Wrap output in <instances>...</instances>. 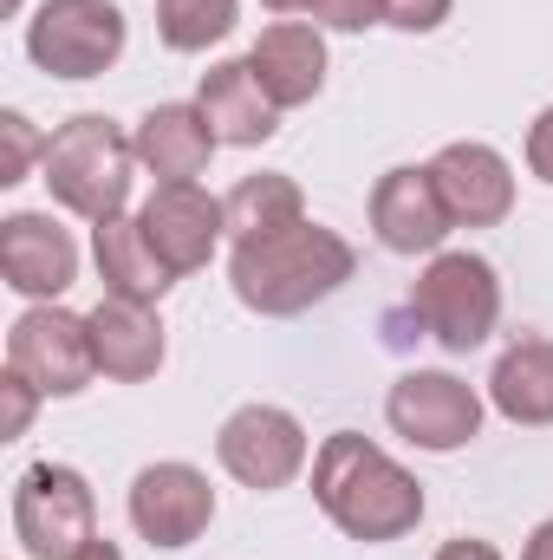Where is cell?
<instances>
[{
  "instance_id": "obj_32",
  "label": "cell",
  "mask_w": 553,
  "mask_h": 560,
  "mask_svg": "<svg viewBox=\"0 0 553 560\" xmlns=\"http://www.w3.org/2000/svg\"><path fill=\"white\" fill-rule=\"evenodd\" d=\"M20 7H26V0H7V13H20Z\"/></svg>"
},
{
  "instance_id": "obj_13",
  "label": "cell",
  "mask_w": 553,
  "mask_h": 560,
  "mask_svg": "<svg viewBox=\"0 0 553 560\" xmlns=\"http://www.w3.org/2000/svg\"><path fill=\"white\" fill-rule=\"evenodd\" d=\"M430 176H436L456 229H495V222L515 215V170H508V156L495 143H482V138L443 143L430 156Z\"/></svg>"
},
{
  "instance_id": "obj_29",
  "label": "cell",
  "mask_w": 553,
  "mask_h": 560,
  "mask_svg": "<svg viewBox=\"0 0 553 560\" xmlns=\"http://www.w3.org/2000/svg\"><path fill=\"white\" fill-rule=\"evenodd\" d=\"M521 560H553V515L528 535V548H521Z\"/></svg>"
},
{
  "instance_id": "obj_31",
  "label": "cell",
  "mask_w": 553,
  "mask_h": 560,
  "mask_svg": "<svg viewBox=\"0 0 553 560\" xmlns=\"http://www.w3.org/2000/svg\"><path fill=\"white\" fill-rule=\"evenodd\" d=\"M261 7H268V13H286V20H293V13H313V0H261Z\"/></svg>"
},
{
  "instance_id": "obj_17",
  "label": "cell",
  "mask_w": 553,
  "mask_h": 560,
  "mask_svg": "<svg viewBox=\"0 0 553 560\" xmlns=\"http://www.w3.org/2000/svg\"><path fill=\"white\" fill-rule=\"evenodd\" d=\"M196 105H202L209 131L228 143V150H255V143H268L280 131V105L268 98V85L255 79L248 59H222V66H209L202 85H196Z\"/></svg>"
},
{
  "instance_id": "obj_10",
  "label": "cell",
  "mask_w": 553,
  "mask_h": 560,
  "mask_svg": "<svg viewBox=\"0 0 553 560\" xmlns=\"http://www.w3.org/2000/svg\"><path fill=\"white\" fill-rule=\"evenodd\" d=\"M385 423L416 443V450H430V456H449V450H462V443H475L482 436V392L475 385H462L456 372H404L391 392H385Z\"/></svg>"
},
{
  "instance_id": "obj_30",
  "label": "cell",
  "mask_w": 553,
  "mask_h": 560,
  "mask_svg": "<svg viewBox=\"0 0 553 560\" xmlns=\"http://www.w3.org/2000/svg\"><path fill=\"white\" fill-rule=\"evenodd\" d=\"M72 560H125V548L98 535V541H85V548H79V555H72Z\"/></svg>"
},
{
  "instance_id": "obj_11",
  "label": "cell",
  "mask_w": 553,
  "mask_h": 560,
  "mask_svg": "<svg viewBox=\"0 0 553 560\" xmlns=\"http://www.w3.org/2000/svg\"><path fill=\"white\" fill-rule=\"evenodd\" d=\"M372 235L391 248V255H443V242H449V202H443V189H436V176H430V163H398V170H385L378 183H372Z\"/></svg>"
},
{
  "instance_id": "obj_24",
  "label": "cell",
  "mask_w": 553,
  "mask_h": 560,
  "mask_svg": "<svg viewBox=\"0 0 553 560\" xmlns=\"http://www.w3.org/2000/svg\"><path fill=\"white\" fill-rule=\"evenodd\" d=\"M313 26H326V33H365V26H385V0H313Z\"/></svg>"
},
{
  "instance_id": "obj_9",
  "label": "cell",
  "mask_w": 553,
  "mask_h": 560,
  "mask_svg": "<svg viewBox=\"0 0 553 560\" xmlns=\"http://www.w3.org/2000/svg\"><path fill=\"white\" fill-rule=\"evenodd\" d=\"M306 456H313L306 423L293 418V411H280V405H242V411H228L222 430H215V463L242 489H255V495L286 489L306 469Z\"/></svg>"
},
{
  "instance_id": "obj_6",
  "label": "cell",
  "mask_w": 553,
  "mask_h": 560,
  "mask_svg": "<svg viewBox=\"0 0 553 560\" xmlns=\"http://www.w3.org/2000/svg\"><path fill=\"white\" fill-rule=\"evenodd\" d=\"M131 20L118 0H39L26 20V59L46 79H105L125 59Z\"/></svg>"
},
{
  "instance_id": "obj_4",
  "label": "cell",
  "mask_w": 553,
  "mask_h": 560,
  "mask_svg": "<svg viewBox=\"0 0 553 560\" xmlns=\"http://www.w3.org/2000/svg\"><path fill=\"white\" fill-rule=\"evenodd\" d=\"M411 319L456 359L489 346V332L502 326V275H495V261L475 255V248L430 255L411 287Z\"/></svg>"
},
{
  "instance_id": "obj_19",
  "label": "cell",
  "mask_w": 553,
  "mask_h": 560,
  "mask_svg": "<svg viewBox=\"0 0 553 560\" xmlns=\"http://www.w3.org/2000/svg\"><path fill=\"white\" fill-rule=\"evenodd\" d=\"M92 261H98L105 293H118V300L156 306V300L176 287V268H169V261L156 255V242L143 235V215H111V222H98V229H92Z\"/></svg>"
},
{
  "instance_id": "obj_27",
  "label": "cell",
  "mask_w": 553,
  "mask_h": 560,
  "mask_svg": "<svg viewBox=\"0 0 553 560\" xmlns=\"http://www.w3.org/2000/svg\"><path fill=\"white\" fill-rule=\"evenodd\" d=\"M528 170H534V176L553 189V105L534 118V125H528Z\"/></svg>"
},
{
  "instance_id": "obj_14",
  "label": "cell",
  "mask_w": 553,
  "mask_h": 560,
  "mask_svg": "<svg viewBox=\"0 0 553 560\" xmlns=\"http://www.w3.org/2000/svg\"><path fill=\"white\" fill-rule=\"evenodd\" d=\"M0 275L33 306L66 300V287L79 280V242H72V229H59L39 209H13L0 222Z\"/></svg>"
},
{
  "instance_id": "obj_23",
  "label": "cell",
  "mask_w": 553,
  "mask_h": 560,
  "mask_svg": "<svg viewBox=\"0 0 553 560\" xmlns=\"http://www.w3.org/2000/svg\"><path fill=\"white\" fill-rule=\"evenodd\" d=\"M0 138H7V163H0V183L13 189V183H26V176H33V163H46V143H52V138H39L26 112H0Z\"/></svg>"
},
{
  "instance_id": "obj_16",
  "label": "cell",
  "mask_w": 553,
  "mask_h": 560,
  "mask_svg": "<svg viewBox=\"0 0 553 560\" xmlns=\"http://www.w3.org/2000/svg\"><path fill=\"white\" fill-rule=\"evenodd\" d=\"M85 319H92V352H98V372H105V378H118V385H143V378H156V372H163L169 339H163L156 306L105 293Z\"/></svg>"
},
{
  "instance_id": "obj_25",
  "label": "cell",
  "mask_w": 553,
  "mask_h": 560,
  "mask_svg": "<svg viewBox=\"0 0 553 560\" xmlns=\"http://www.w3.org/2000/svg\"><path fill=\"white\" fill-rule=\"evenodd\" d=\"M39 411V392L20 378V372H7L0 378V443H13V436H26V423Z\"/></svg>"
},
{
  "instance_id": "obj_22",
  "label": "cell",
  "mask_w": 553,
  "mask_h": 560,
  "mask_svg": "<svg viewBox=\"0 0 553 560\" xmlns=\"http://www.w3.org/2000/svg\"><path fill=\"white\" fill-rule=\"evenodd\" d=\"M242 0H156V39L169 52H209L235 33Z\"/></svg>"
},
{
  "instance_id": "obj_12",
  "label": "cell",
  "mask_w": 553,
  "mask_h": 560,
  "mask_svg": "<svg viewBox=\"0 0 553 560\" xmlns=\"http://www.w3.org/2000/svg\"><path fill=\"white\" fill-rule=\"evenodd\" d=\"M138 215H143V235L156 242V255L176 268V280L209 268L215 248L228 242V209L202 183H156Z\"/></svg>"
},
{
  "instance_id": "obj_28",
  "label": "cell",
  "mask_w": 553,
  "mask_h": 560,
  "mask_svg": "<svg viewBox=\"0 0 553 560\" xmlns=\"http://www.w3.org/2000/svg\"><path fill=\"white\" fill-rule=\"evenodd\" d=\"M436 560H502V548H495V541H482V535H456V541H443V548H436Z\"/></svg>"
},
{
  "instance_id": "obj_26",
  "label": "cell",
  "mask_w": 553,
  "mask_h": 560,
  "mask_svg": "<svg viewBox=\"0 0 553 560\" xmlns=\"http://www.w3.org/2000/svg\"><path fill=\"white\" fill-rule=\"evenodd\" d=\"M449 7L456 0H385V26H398V33H436L449 20Z\"/></svg>"
},
{
  "instance_id": "obj_15",
  "label": "cell",
  "mask_w": 553,
  "mask_h": 560,
  "mask_svg": "<svg viewBox=\"0 0 553 560\" xmlns=\"http://www.w3.org/2000/svg\"><path fill=\"white\" fill-rule=\"evenodd\" d=\"M248 66H255V79L268 85V98L280 112L313 105L326 92V26H313V20L261 26V39L248 46Z\"/></svg>"
},
{
  "instance_id": "obj_5",
  "label": "cell",
  "mask_w": 553,
  "mask_h": 560,
  "mask_svg": "<svg viewBox=\"0 0 553 560\" xmlns=\"http://www.w3.org/2000/svg\"><path fill=\"white\" fill-rule=\"evenodd\" d=\"M13 541L26 560H72L98 541V495L72 463H26L13 482Z\"/></svg>"
},
{
  "instance_id": "obj_2",
  "label": "cell",
  "mask_w": 553,
  "mask_h": 560,
  "mask_svg": "<svg viewBox=\"0 0 553 560\" xmlns=\"http://www.w3.org/2000/svg\"><path fill=\"white\" fill-rule=\"evenodd\" d=\"M352 275H358L352 242L339 229L313 222V215L293 222V229H274V235H255V242H228V287L261 319L313 313L319 300H332Z\"/></svg>"
},
{
  "instance_id": "obj_21",
  "label": "cell",
  "mask_w": 553,
  "mask_h": 560,
  "mask_svg": "<svg viewBox=\"0 0 553 560\" xmlns=\"http://www.w3.org/2000/svg\"><path fill=\"white\" fill-rule=\"evenodd\" d=\"M222 209H228V242H255V235H274V229L306 222V196H299V183L280 176V170L242 176V183L222 196Z\"/></svg>"
},
{
  "instance_id": "obj_7",
  "label": "cell",
  "mask_w": 553,
  "mask_h": 560,
  "mask_svg": "<svg viewBox=\"0 0 553 560\" xmlns=\"http://www.w3.org/2000/svg\"><path fill=\"white\" fill-rule=\"evenodd\" d=\"M7 372H20L39 398H79L98 378V352H92V319L66 313L59 300L26 306L7 332Z\"/></svg>"
},
{
  "instance_id": "obj_20",
  "label": "cell",
  "mask_w": 553,
  "mask_h": 560,
  "mask_svg": "<svg viewBox=\"0 0 553 560\" xmlns=\"http://www.w3.org/2000/svg\"><path fill=\"white\" fill-rule=\"evenodd\" d=\"M489 405L521 430H548L553 423V339L521 332L515 346H502L495 372H489Z\"/></svg>"
},
{
  "instance_id": "obj_3",
  "label": "cell",
  "mask_w": 553,
  "mask_h": 560,
  "mask_svg": "<svg viewBox=\"0 0 553 560\" xmlns=\"http://www.w3.org/2000/svg\"><path fill=\"white\" fill-rule=\"evenodd\" d=\"M138 143L131 131L118 125V118H105V112H79V118H66L52 143H46V163H39V183H46V196L66 209V215H79V222H111V215H125V202H131V176H138Z\"/></svg>"
},
{
  "instance_id": "obj_18",
  "label": "cell",
  "mask_w": 553,
  "mask_h": 560,
  "mask_svg": "<svg viewBox=\"0 0 553 560\" xmlns=\"http://www.w3.org/2000/svg\"><path fill=\"white\" fill-rule=\"evenodd\" d=\"M138 163L156 176V183H196L209 170V156L222 150V138L209 131L202 105H150L138 118Z\"/></svg>"
},
{
  "instance_id": "obj_1",
  "label": "cell",
  "mask_w": 553,
  "mask_h": 560,
  "mask_svg": "<svg viewBox=\"0 0 553 560\" xmlns=\"http://www.w3.org/2000/svg\"><path fill=\"white\" fill-rule=\"evenodd\" d=\"M313 502L345 541H365V548L404 541L423 522V482L358 430H332L313 450Z\"/></svg>"
},
{
  "instance_id": "obj_8",
  "label": "cell",
  "mask_w": 553,
  "mask_h": 560,
  "mask_svg": "<svg viewBox=\"0 0 553 560\" xmlns=\"http://www.w3.org/2000/svg\"><path fill=\"white\" fill-rule=\"evenodd\" d=\"M125 515L138 528V541L176 555V548H196L215 522V489L196 463H143L131 476V495H125Z\"/></svg>"
}]
</instances>
